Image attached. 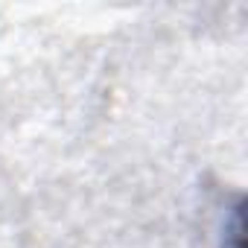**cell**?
<instances>
[{"label": "cell", "instance_id": "cell-1", "mask_svg": "<svg viewBox=\"0 0 248 248\" xmlns=\"http://www.w3.org/2000/svg\"><path fill=\"white\" fill-rule=\"evenodd\" d=\"M242 231H245V225H242V202H239L231 213V225H228V233H225V248H245L242 245Z\"/></svg>", "mask_w": 248, "mask_h": 248}]
</instances>
